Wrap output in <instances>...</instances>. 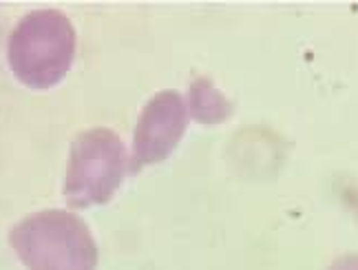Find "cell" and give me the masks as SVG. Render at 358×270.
<instances>
[{"label": "cell", "mask_w": 358, "mask_h": 270, "mask_svg": "<svg viewBox=\"0 0 358 270\" xmlns=\"http://www.w3.org/2000/svg\"><path fill=\"white\" fill-rule=\"evenodd\" d=\"M76 29L58 9H36L20 18L7 43L13 76L31 89L58 85L71 69Z\"/></svg>", "instance_id": "cell-2"}, {"label": "cell", "mask_w": 358, "mask_h": 270, "mask_svg": "<svg viewBox=\"0 0 358 270\" xmlns=\"http://www.w3.org/2000/svg\"><path fill=\"white\" fill-rule=\"evenodd\" d=\"M188 104H190L192 115H195L199 122H206V125L224 122L232 111L230 102L222 96V91H217L213 87V83L208 78H199L192 83Z\"/></svg>", "instance_id": "cell-5"}, {"label": "cell", "mask_w": 358, "mask_h": 270, "mask_svg": "<svg viewBox=\"0 0 358 270\" xmlns=\"http://www.w3.org/2000/svg\"><path fill=\"white\" fill-rule=\"evenodd\" d=\"M327 270H358V253L354 255H343V257L334 260L327 266Z\"/></svg>", "instance_id": "cell-6"}, {"label": "cell", "mask_w": 358, "mask_h": 270, "mask_svg": "<svg viewBox=\"0 0 358 270\" xmlns=\"http://www.w3.org/2000/svg\"><path fill=\"white\" fill-rule=\"evenodd\" d=\"M131 171L127 146L111 129H89L71 144L64 197L71 208L106 204Z\"/></svg>", "instance_id": "cell-3"}, {"label": "cell", "mask_w": 358, "mask_h": 270, "mask_svg": "<svg viewBox=\"0 0 358 270\" xmlns=\"http://www.w3.org/2000/svg\"><path fill=\"white\" fill-rule=\"evenodd\" d=\"M188 127V102L179 91H159L146 102L133 133L131 173L166 159Z\"/></svg>", "instance_id": "cell-4"}, {"label": "cell", "mask_w": 358, "mask_h": 270, "mask_svg": "<svg viewBox=\"0 0 358 270\" xmlns=\"http://www.w3.org/2000/svg\"><path fill=\"white\" fill-rule=\"evenodd\" d=\"M9 244L27 270H95L98 244L71 211H38L11 228Z\"/></svg>", "instance_id": "cell-1"}]
</instances>
